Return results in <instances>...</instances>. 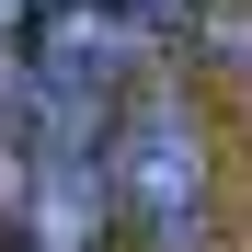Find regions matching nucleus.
Returning <instances> with one entry per match:
<instances>
[{
    "label": "nucleus",
    "instance_id": "f257e3e1",
    "mask_svg": "<svg viewBox=\"0 0 252 252\" xmlns=\"http://www.w3.org/2000/svg\"><path fill=\"white\" fill-rule=\"evenodd\" d=\"M103 195L138 252H206V218H218V149H206V115L172 92V80H138L115 103L103 138Z\"/></svg>",
    "mask_w": 252,
    "mask_h": 252
},
{
    "label": "nucleus",
    "instance_id": "f03ea898",
    "mask_svg": "<svg viewBox=\"0 0 252 252\" xmlns=\"http://www.w3.org/2000/svg\"><path fill=\"white\" fill-rule=\"evenodd\" d=\"M92 12H115L126 34H149V46H160V34H184V23H206V0H92Z\"/></svg>",
    "mask_w": 252,
    "mask_h": 252
},
{
    "label": "nucleus",
    "instance_id": "7ed1b4c3",
    "mask_svg": "<svg viewBox=\"0 0 252 252\" xmlns=\"http://www.w3.org/2000/svg\"><path fill=\"white\" fill-rule=\"evenodd\" d=\"M12 23H34V0H0V34H12Z\"/></svg>",
    "mask_w": 252,
    "mask_h": 252
}]
</instances>
